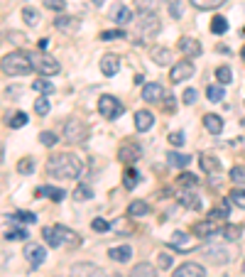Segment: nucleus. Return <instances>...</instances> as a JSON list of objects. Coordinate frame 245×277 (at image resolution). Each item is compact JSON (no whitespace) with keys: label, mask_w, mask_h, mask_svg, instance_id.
Masks as SVG:
<instances>
[{"label":"nucleus","mask_w":245,"mask_h":277,"mask_svg":"<svg viewBox=\"0 0 245 277\" xmlns=\"http://www.w3.org/2000/svg\"><path fill=\"white\" fill-rule=\"evenodd\" d=\"M10 219L12 221H20V223H30V226L37 221V216H34L32 211H17V213H12Z\"/></svg>","instance_id":"42"},{"label":"nucleus","mask_w":245,"mask_h":277,"mask_svg":"<svg viewBox=\"0 0 245 277\" xmlns=\"http://www.w3.org/2000/svg\"><path fill=\"white\" fill-rule=\"evenodd\" d=\"M201 169L206 172V174H216L218 169H221V162H218V157H213V155H201Z\"/></svg>","instance_id":"24"},{"label":"nucleus","mask_w":245,"mask_h":277,"mask_svg":"<svg viewBox=\"0 0 245 277\" xmlns=\"http://www.w3.org/2000/svg\"><path fill=\"white\" fill-rule=\"evenodd\" d=\"M135 8L140 12H157L159 0H135Z\"/></svg>","instance_id":"37"},{"label":"nucleus","mask_w":245,"mask_h":277,"mask_svg":"<svg viewBox=\"0 0 245 277\" xmlns=\"http://www.w3.org/2000/svg\"><path fill=\"white\" fill-rule=\"evenodd\" d=\"M34 113H37V115H47V113H49V96L34 101Z\"/></svg>","instance_id":"49"},{"label":"nucleus","mask_w":245,"mask_h":277,"mask_svg":"<svg viewBox=\"0 0 245 277\" xmlns=\"http://www.w3.org/2000/svg\"><path fill=\"white\" fill-rule=\"evenodd\" d=\"M231 182H233V184H240V187H245V167L243 165L231 167Z\"/></svg>","instance_id":"38"},{"label":"nucleus","mask_w":245,"mask_h":277,"mask_svg":"<svg viewBox=\"0 0 245 277\" xmlns=\"http://www.w3.org/2000/svg\"><path fill=\"white\" fill-rule=\"evenodd\" d=\"M118 69H120V59H118L115 54H106L103 59H100V71H103L106 76H115Z\"/></svg>","instance_id":"17"},{"label":"nucleus","mask_w":245,"mask_h":277,"mask_svg":"<svg viewBox=\"0 0 245 277\" xmlns=\"http://www.w3.org/2000/svg\"><path fill=\"white\" fill-rule=\"evenodd\" d=\"M221 231H223V226H218V221H213V219H209V216H206V221H199L196 226H194V233L201 235V238L216 235V233H221Z\"/></svg>","instance_id":"14"},{"label":"nucleus","mask_w":245,"mask_h":277,"mask_svg":"<svg viewBox=\"0 0 245 277\" xmlns=\"http://www.w3.org/2000/svg\"><path fill=\"white\" fill-rule=\"evenodd\" d=\"M23 20H25V25H30V27H37V23H39V12L27 5V8H23Z\"/></svg>","instance_id":"35"},{"label":"nucleus","mask_w":245,"mask_h":277,"mask_svg":"<svg viewBox=\"0 0 245 277\" xmlns=\"http://www.w3.org/2000/svg\"><path fill=\"white\" fill-rule=\"evenodd\" d=\"M240 54H243V62H245V47H243V52H240Z\"/></svg>","instance_id":"62"},{"label":"nucleus","mask_w":245,"mask_h":277,"mask_svg":"<svg viewBox=\"0 0 245 277\" xmlns=\"http://www.w3.org/2000/svg\"><path fill=\"white\" fill-rule=\"evenodd\" d=\"M221 235L226 241H238V238H240V228H238V226H223Z\"/></svg>","instance_id":"47"},{"label":"nucleus","mask_w":245,"mask_h":277,"mask_svg":"<svg viewBox=\"0 0 245 277\" xmlns=\"http://www.w3.org/2000/svg\"><path fill=\"white\" fill-rule=\"evenodd\" d=\"M128 34L125 30H106V32H100V39L103 42H113V39H125Z\"/></svg>","instance_id":"44"},{"label":"nucleus","mask_w":245,"mask_h":277,"mask_svg":"<svg viewBox=\"0 0 245 277\" xmlns=\"http://www.w3.org/2000/svg\"><path fill=\"white\" fill-rule=\"evenodd\" d=\"M69 277H100V267L93 263H76L69 267Z\"/></svg>","instance_id":"10"},{"label":"nucleus","mask_w":245,"mask_h":277,"mask_svg":"<svg viewBox=\"0 0 245 277\" xmlns=\"http://www.w3.org/2000/svg\"><path fill=\"white\" fill-rule=\"evenodd\" d=\"M91 228H93V231H98V233H106L108 228H111V223L103 221V219H96V221L91 223Z\"/></svg>","instance_id":"57"},{"label":"nucleus","mask_w":245,"mask_h":277,"mask_svg":"<svg viewBox=\"0 0 245 277\" xmlns=\"http://www.w3.org/2000/svg\"><path fill=\"white\" fill-rule=\"evenodd\" d=\"M194 8H199V10H216V8H221L226 0H189Z\"/></svg>","instance_id":"33"},{"label":"nucleus","mask_w":245,"mask_h":277,"mask_svg":"<svg viewBox=\"0 0 245 277\" xmlns=\"http://www.w3.org/2000/svg\"><path fill=\"white\" fill-rule=\"evenodd\" d=\"M113 17H115V23L118 25H128V23H133V10H130L128 5H120Z\"/></svg>","instance_id":"32"},{"label":"nucleus","mask_w":245,"mask_h":277,"mask_svg":"<svg viewBox=\"0 0 245 277\" xmlns=\"http://www.w3.org/2000/svg\"><path fill=\"white\" fill-rule=\"evenodd\" d=\"M34 194H37V196H49V199L56 201V204L67 196V191H64V189H59V187H39Z\"/></svg>","instance_id":"21"},{"label":"nucleus","mask_w":245,"mask_h":277,"mask_svg":"<svg viewBox=\"0 0 245 277\" xmlns=\"http://www.w3.org/2000/svg\"><path fill=\"white\" fill-rule=\"evenodd\" d=\"M128 277H157V270L150 263H137V265H133Z\"/></svg>","instance_id":"26"},{"label":"nucleus","mask_w":245,"mask_h":277,"mask_svg":"<svg viewBox=\"0 0 245 277\" xmlns=\"http://www.w3.org/2000/svg\"><path fill=\"white\" fill-rule=\"evenodd\" d=\"M179 52L187 56V59H196V56L201 54L199 39H194V37H181V39H179Z\"/></svg>","instance_id":"13"},{"label":"nucleus","mask_w":245,"mask_h":277,"mask_svg":"<svg viewBox=\"0 0 245 277\" xmlns=\"http://www.w3.org/2000/svg\"><path fill=\"white\" fill-rule=\"evenodd\" d=\"M152 125H155V115H152L150 111H137L135 113V128H137L140 133H147Z\"/></svg>","instance_id":"18"},{"label":"nucleus","mask_w":245,"mask_h":277,"mask_svg":"<svg viewBox=\"0 0 245 277\" xmlns=\"http://www.w3.org/2000/svg\"><path fill=\"white\" fill-rule=\"evenodd\" d=\"M42 235H45V241L49 243V248H59V245L64 243L62 235H59V231H56V226H45V228H42Z\"/></svg>","instance_id":"23"},{"label":"nucleus","mask_w":245,"mask_h":277,"mask_svg":"<svg viewBox=\"0 0 245 277\" xmlns=\"http://www.w3.org/2000/svg\"><path fill=\"white\" fill-rule=\"evenodd\" d=\"M32 64H34V69L42 74V76H54V74H59V62L56 59H52V56H32Z\"/></svg>","instance_id":"7"},{"label":"nucleus","mask_w":245,"mask_h":277,"mask_svg":"<svg viewBox=\"0 0 245 277\" xmlns=\"http://www.w3.org/2000/svg\"><path fill=\"white\" fill-rule=\"evenodd\" d=\"M179 204H181L184 209H191V211L201 209L199 194H194V191H181V196H179Z\"/></svg>","instance_id":"22"},{"label":"nucleus","mask_w":245,"mask_h":277,"mask_svg":"<svg viewBox=\"0 0 245 277\" xmlns=\"http://www.w3.org/2000/svg\"><path fill=\"white\" fill-rule=\"evenodd\" d=\"M76 201H86L93 196V191H91V187H86V184H78L76 189H74V194H71Z\"/></svg>","instance_id":"41"},{"label":"nucleus","mask_w":245,"mask_h":277,"mask_svg":"<svg viewBox=\"0 0 245 277\" xmlns=\"http://www.w3.org/2000/svg\"><path fill=\"white\" fill-rule=\"evenodd\" d=\"M98 113L103 115V118H108V121H113V118H118L122 113V103L115 96H100L98 98Z\"/></svg>","instance_id":"5"},{"label":"nucleus","mask_w":245,"mask_h":277,"mask_svg":"<svg viewBox=\"0 0 245 277\" xmlns=\"http://www.w3.org/2000/svg\"><path fill=\"white\" fill-rule=\"evenodd\" d=\"M137 182H140V172L133 169V167H128V169L122 172V187H125V189H135V187H137Z\"/></svg>","instance_id":"28"},{"label":"nucleus","mask_w":245,"mask_h":277,"mask_svg":"<svg viewBox=\"0 0 245 277\" xmlns=\"http://www.w3.org/2000/svg\"><path fill=\"white\" fill-rule=\"evenodd\" d=\"M81 169H84V162L74 152H56L47 160V174L56 179H76Z\"/></svg>","instance_id":"1"},{"label":"nucleus","mask_w":245,"mask_h":277,"mask_svg":"<svg viewBox=\"0 0 245 277\" xmlns=\"http://www.w3.org/2000/svg\"><path fill=\"white\" fill-rule=\"evenodd\" d=\"M191 74H194V64H191L189 59H184V62H179V64L172 67V71H169V81H172V84H181V81L189 78Z\"/></svg>","instance_id":"9"},{"label":"nucleus","mask_w":245,"mask_h":277,"mask_svg":"<svg viewBox=\"0 0 245 277\" xmlns=\"http://www.w3.org/2000/svg\"><path fill=\"white\" fill-rule=\"evenodd\" d=\"M27 238V231L25 228H10L5 231V241H25Z\"/></svg>","instance_id":"50"},{"label":"nucleus","mask_w":245,"mask_h":277,"mask_svg":"<svg viewBox=\"0 0 245 277\" xmlns=\"http://www.w3.org/2000/svg\"><path fill=\"white\" fill-rule=\"evenodd\" d=\"M42 3H45L47 10H54V12H62L67 8V0H42Z\"/></svg>","instance_id":"51"},{"label":"nucleus","mask_w":245,"mask_h":277,"mask_svg":"<svg viewBox=\"0 0 245 277\" xmlns=\"http://www.w3.org/2000/svg\"><path fill=\"white\" fill-rule=\"evenodd\" d=\"M54 27L59 32H76L78 30V20L76 17H56Z\"/></svg>","instance_id":"25"},{"label":"nucleus","mask_w":245,"mask_h":277,"mask_svg":"<svg viewBox=\"0 0 245 277\" xmlns=\"http://www.w3.org/2000/svg\"><path fill=\"white\" fill-rule=\"evenodd\" d=\"M5 39H10L12 45H25V42H27V37H25L23 32H15V30L5 32Z\"/></svg>","instance_id":"52"},{"label":"nucleus","mask_w":245,"mask_h":277,"mask_svg":"<svg viewBox=\"0 0 245 277\" xmlns=\"http://www.w3.org/2000/svg\"><path fill=\"white\" fill-rule=\"evenodd\" d=\"M152 62H155L157 67H167L169 62H172L169 49H165V47H157V49H152Z\"/></svg>","instance_id":"29"},{"label":"nucleus","mask_w":245,"mask_h":277,"mask_svg":"<svg viewBox=\"0 0 245 277\" xmlns=\"http://www.w3.org/2000/svg\"><path fill=\"white\" fill-rule=\"evenodd\" d=\"M191 157L189 155H181V152H169L167 155V165L172 167H189Z\"/></svg>","instance_id":"31"},{"label":"nucleus","mask_w":245,"mask_h":277,"mask_svg":"<svg viewBox=\"0 0 245 277\" xmlns=\"http://www.w3.org/2000/svg\"><path fill=\"white\" fill-rule=\"evenodd\" d=\"M27 121H30V118H27V113L17 111L15 115H12V118H8V125H10L12 130H20V128H25V125H27Z\"/></svg>","instance_id":"34"},{"label":"nucleus","mask_w":245,"mask_h":277,"mask_svg":"<svg viewBox=\"0 0 245 277\" xmlns=\"http://www.w3.org/2000/svg\"><path fill=\"white\" fill-rule=\"evenodd\" d=\"M25 258H27V263H30V265L39 267L42 263H45L47 250L42 248V245H37V243H27V245H25Z\"/></svg>","instance_id":"12"},{"label":"nucleus","mask_w":245,"mask_h":277,"mask_svg":"<svg viewBox=\"0 0 245 277\" xmlns=\"http://www.w3.org/2000/svg\"><path fill=\"white\" fill-rule=\"evenodd\" d=\"M169 15L179 20L181 17V0H169Z\"/></svg>","instance_id":"55"},{"label":"nucleus","mask_w":245,"mask_h":277,"mask_svg":"<svg viewBox=\"0 0 245 277\" xmlns=\"http://www.w3.org/2000/svg\"><path fill=\"white\" fill-rule=\"evenodd\" d=\"M37 47H39V49H42V52H45L47 47H49V39H39V45H37Z\"/></svg>","instance_id":"60"},{"label":"nucleus","mask_w":245,"mask_h":277,"mask_svg":"<svg viewBox=\"0 0 245 277\" xmlns=\"http://www.w3.org/2000/svg\"><path fill=\"white\" fill-rule=\"evenodd\" d=\"M64 137H67L71 145H81L86 137H89V128H86V123L78 121V118H69L67 125H64Z\"/></svg>","instance_id":"4"},{"label":"nucleus","mask_w":245,"mask_h":277,"mask_svg":"<svg viewBox=\"0 0 245 277\" xmlns=\"http://www.w3.org/2000/svg\"><path fill=\"white\" fill-rule=\"evenodd\" d=\"M103 3H106V0H93V5H103Z\"/></svg>","instance_id":"61"},{"label":"nucleus","mask_w":245,"mask_h":277,"mask_svg":"<svg viewBox=\"0 0 245 277\" xmlns=\"http://www.w3.org/2000/svg\"><path fill=\"white\" fill-rule=\"evenodd\" d=\"M165 111H174V101H172V96H167V101H165Z\"/></svg>","instance_id":"59"},{"label":"nucleus","mask_w":245,"mask_h":277,"mask_svg":"<svg viewBox=\"0 0 245 277\" xmlns=\"http://www.w3.org/2000/svg\"><path fill=\"white\" fill-rule=\"evenodd\" d=\"M108 277H118V275H108Z\"/></svg>","instance_id":"63"},{"label":"nucleus","mask_w":245,"mask_h":277,"mask_svg":"<svg viewBox=\"0 0 245 277\" xmlns=\"http://www.w3.org/2000/svg\"><path fill=\"white\" fill-rule=\"evenodd\" d=\"M56 231H59V235H62V241L64 243H69L71 248H76V245H81V238H78L74 231H69L67 226H56Z\"/></svg>","instance_id":"30"},{"label":"nucleus","mask_w":245,"mask_h":277,"mask_svg":"<svg viewBox=\"0 0 245 277\" xmlns=\"http://www.w3.org/2000/svg\"><path fill=\"white\" fill-rule=\"evenodd\" d=\"M142 98H145L147 103H159V101L165 98V86H162V84H145Z\"/></svg>","instance_id":"16"},{"label":"nucleus","mask_w":245,"mask_h":277,"mask_svg":"<svg viewBox=\"0 0 245 277\" xmlns=\"http://www.w3.org/2000/svg\"><path fill=\"white\" fill-rule=\"evenodd\" d=\"M172 263H174V260H172V255H169V253H159V255H157V265H159V267H165V270H167V267H172Z\"/></svg>","instance_id":"56"},{"label":"nucleus","mask_w":245,"mask_h":277,"mask_svg":"<svg viewBox=\"0 0 245 277\" xmlns=\"http://www.w3.org/2000/svg\"><path fill=\"white\" fill-rule=\"evenodd\" d=\"M206 96H209V101L218 103V101L226 98V91H223V86H209V89H206Z\"/></svg>","instance_id":"45"},{"label":"nucleus","mask_w":245,"mask_h":277,"mask_svg":"<svg viewBox=\"0 0 245 277\" xmlns=\"http://www.w3.org/2000/svg\"><path fill=\"white\" fill-rule=\"evenodd\" d=\"M32 169H34V160H32V157H23V160L17 162V172H20V174H30Z\"/></svg>","instance_id":"48"},{"label":"nucleus","mask_w":245,"mask_h":277,"mask_svg":"<svg viewBox=\"0 0 245 277\" xmlns=\"http://www.w3.org/2000/svg\"><path fill=\"white\" fill-rule=\"evenodd\" d=\"M177 182L181 184V187L189 189V187H196V184H199V177H196V174H191V172H181Z\"/></svg>","instance_id":"43"},{"label":"nucleus","mask_w":245,"mask_h":277,"mask_svg":"<svg viewBox=\"0 0 245 277\" xmlns=\"http://www.w3.org/2000/svg\"><path fill=\"white\" fill-rule=\"evenodd\" d=\"M243 272H245V263H243Z\"/></svg>","instance_id":"64"},{"label":"nucleus","mask_w":245,"mask_h":277,"mask_svg":"<svg viewBox=\"0 0 245 277\" xmlns=\"http://www.w3.org/2000/svg\"><path fill=\"white\" fill-rule=\"evenodd\" d=\"M118 157H120L122 162L133 165V162H137V160L142 157V147H140L137 143H133V140H128V143L120 145V150H118Z\"/></svg>","instance_id":"8"},{"label":"nucleus","mask_w":245,"mask_h":277,"mask_svg":"<svg viewBox=\"0 0 245 277\" xmlns=\"http://www.w3.org/2000/svg\"><path fill=\"white\" fill-rule=\"evenodd\" d=\"M228 199H231V204H233V206H238V209H245V189H233V191L228 194Z\"/></svg>","instance_id":"39"},{"label":"nucleus","mask_w":245,"mask_h":277,"mask_svg":"<svg viewBox=\"0 0 245 277\" xmlns=\"http://www.w3.org/2000/svg\"><path fill=\"white\" fill-rule=\"evenodd\" d=\"M150 213V206H147V201H140L135 199L130 206H128V216H133V219H142Z\"/></svg>","instance_id":"27"},{"label":"nucleus","mask_w":245,"mask_h":277,"mask_svg":"<svg viewBox=\"0 0 245 277\" xmlns=\"http://www.w3.org/2000/svg\"><path fill=\"white\" fill-rule=\"evenodd\" d=\"M216 78H218L221 84H231V81H233V71H231V67H218L216 69Z\"/></svg>","instance_id":"46"},{"label":"nucleus","mask_w":245,"mask_h":277,"mask_svg":"<svg viewBox=\"0 0 245 277\" xmlns=\"http://www.w3.org/2000/svg\"><path fill=\"white\" fill-rule=\"evenodd\" d=\"M203 128H206V130H209L211 135H221L223 118H218L216 113H206V115H203Z\"/></svg>","instance_id":"20"},{"label":"nucleus","mask_w":245,"mask_h":277,"mask_svg":"<svg viewBox=\"0 0 245 277\" xmlns=\"http://www.w3.org/2000/svg\"><path fill=\"white\" fill-rule=\"evenodd\" d=\"M196 98H199V93H196V89H187L184 93H181V101H184L187 106H194V103H196Z\"/></svg>","instance_id":"54"},{"label":"nucleus","mask_w":245,"mask_h":277,"mask_svg":"<svg viewBox=\"0 0 245 277\" xmlns=\"http://www.w3.org/2000/svg\"><path fill=\"white\" fill-rule=\"evenodd\" d=\"M159 30H162V23H159L157 12H140V17L135 20V32L142 39H150V37L159 34Z\"/></svg>","instance_id":"3"},{"label":"nucleus","mask_w":245,"mask_h":277,"mask_svg":"<svg viewBox=\"0 0 245 277\" xmlns=\"http://www.w3.org/2000/svg\"><path fill=\"white\" fill-rule=\"evenodd\" d=\"M184 140H187V137H184V133H169V143L174 145V147H181V145H184Z\"/></svg>","instance_id":"58"},{"label":"nucleus","mask_w":245,"mask_h":277,"mask_svg":"<svg viewBox=\"0 0 245 277\" xmlns=\"http://www.w3.org/2000/svg\"><path fill=\"white\" fill-rule=\"evenodd\" d=\"M211 32L213 34H226L228 32V20L221 17V15H216V17L211 20Z\"/></svg>","instance_id":"36"},{"label":"nucleus","mask_w":245,"mask_h":277,"mask_svg":"<svg viewBox=\"0 0 245 277\" xmlns=\"http://www.w3.org/2000/svg\"><path fill=\"white\" fill-rule=\"evenodd\" d=\"M56 140H59V137H56L54 133H47V130H45V133H39V143L45 145V147H54Z\"/></svg>","instance_id":"53"},{"label":"nucleus","mask_w":245,"mask_h":277,"mask_svg":"<svg viewBox=\"0 0 245 277\" xmlns=\"http://www.w3.org/2000/svg\"><path fill=\"white\" fill-rule=\"evenodd\" d=\"M194 241H191V235H187V233H172V238H169V248H174V250H179V253H187V250H194Z\"/></svg>","instance_id":"11"},{"label":"nucleus","mask_w":245,"mask_h":277,"mask_svg":"<svg viewBox=\"0 0 245 277\" xmlns=\"http://www.w3.org/2000/svg\"><path fill=\"white\" fill-rule=\"evenodd\" d=\"M34 91H39V93H45V96H49V93H54V86H52V81H47V78H37L32 84Z\"/></svg>","instance_id":"40"},{"label":"nucleus","mask_w":245,"mask_h":277,"mask_svg":"<svg viewBox=\"0 0 245 277\" xmlns=\"http://www.w3.org/2000/svg\"><path fill=\"white\" fill-rule=\"evenodd\" d=\"M3 74L5 76H27L34 71L32 64V54H25V52H10V54L3 56Z\"/></svg>","instance_id":"2"},{"label":"nucleus","mask_w":245,"mask_h":277,"mask_svg":"<svg viewBox=\"0 0 245 277\" xmlns=\"http://www.w3.org/2000/svg\"><path fill=\"white\" fill-rule=\"evenodd\" d=\"M206 270L199 265V263H184L174 270V277H203Z\"/></svg>","instance_id":"15"},{"label":"nucleus","mask_w":245,"mask_h":277,"mask_svg":"<svg viewBox=\"0 0 245 277\" xmlns=\"http://www.w3.org/2000/svg\"><path fill=\"white\" fill-rule=\"evenodd\" d=\"M108 258H111L113 263H128L133 258V248L130 245H115V248L108 250Z\"/></svg>","instance_id":"19"},{"label":"nucleus","mask_w":245,"mask_h":277,"mask_svg":"<svg viewBox=\"0 0 245 277\" xmlns=\"http://www.w3.org/2000/svg\"><path fill=\"white\" fill-rule=\"evenodd\" d=\"M206 258L213 265H226V263L233 260V253L226 245H206Z\"/></svg>","instance_id":"6"}]
</instances>
